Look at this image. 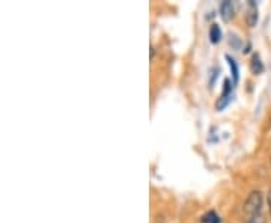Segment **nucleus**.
<instances>
[{
	"label": "nucleus",
	"instance_id": "obj_8",
	"mask_svg": "<svg viewBox=\"0 0 271 223\" xmlns=\"http://www.w3.org/2000/svg\"><path fill=\"white\" fill-rule=\"evenodd\" d=\"M245 223H264V219H262V216H258V217H252V219H249Z\"/></svg>",
	"mask_w": 271,
	"mask_h": 223
},
{
	"label": "nucleus",
	"instance_id": "obj_3",
	"mask_svg": "<svg viewBox=\"0 0 271 223\" xmlns=\"http://www.w3.org/2000/svg\"><path fill=\"white\" fill-rule=\"evenodd\" d=\"M245 21L250 28L256 26L258 23V6L255 2H249V8H247V15H245Z\"/></svg>",
	"mask_w": 271,
	"mask_h": 223
},
{
	"label": "nucleus",
	"instance_id": "obj_2",
	"mask_svg": "<svg viewBox=\"0 0 271 223\" xmlns=\"http://www.w3.org/2000/svg\"><path fill=\"white\" fill-rule=\"evenodd\" d=\"M234 14H235V8H234V3L229 2V0H224L221 2L220 5V15L224 21H231L234 18Z\"/></svg>",
	"mask_w": 271,
	"mask_h": 223
},
{
	"label": "nucleus",
	"instance_id": "obj_5",
	"mask_svg": "<svg viewBox=\"0 0 271 223\" xmlns=\"http://www.w3.org/2000/svg\"><path fill=\"white\" fill-rule=\"evenodd\" d=\"M210 39L213 44H218L221 41V29L217 25H213L210 29Z\"/></svg>",
	"mask_w": 271,
	"mask_h": 223
},
{
	"label": "nucleus",
	"instance_id": "obj_1",
	"mask_svg": "<svg viewBox=\"0 0 271 223\" xmlns=\"http://www.w3.org/2000/svg\"><path fill=\"white\" fill-rule=\"evenodd\" d=\"M262 205H264V196L261 190H253L250 195L247 196L245 202H244V214L252 219V217H258L261 216L262 211Z\"/></svg>",
	"mask_w": 271,
	"mask_h": 223
},
{
	"label": "nucleus",
	"instance_id": "obj_6",
	"mask_svg": "<svg viewBox=\"0 0 271 223\" xmlns=\"http://www.w3.org/2000/svg\"><path fill=\"white\" fill-rule=\"evenodd\" d=\"M228 62H229V66H231V71H232V76H234V84L238 82V77H240V71H238V65L235 62V59H232L231 56H226Z\"/></svg>",
	"mask_w": 271,
	"mask_h": 223
},
{
	"label": "nucleus",
	"instance_id": "obj_7",
	"mask_svg": "<svg viewBox=\"0 0 271 223\" xmlns=\"http://www.w3.org/2000/svg\"><path fill=\"white\" fill-rule=\"evenodd\" d=\"M202 222L204 223H221V219L217 216L214 211H210V213H207V214L202 217Z\"/></svg>",
	"mask_w": 271,
	"mask_h": 223
},
{
	"label": "nucleus",
	"instance_id": "obj_9",
	"mask_svg": "<svg viewBox=\"0 0 271 223\" xmlns=\"http://www.w3.org/2000/svg\"><path fill=\"white\" fill-rule=\"evenodd\" d=\"M267 202H268V210H270V214H271V189L268 190V196H267Z\"/></svg>",
	"mask_w": 271,
	"mask_h": 223
},
{
	"label": "nucleus",
	"instance_id": "obj_4",
	"mask_svg": "<svg viewBox=\"0 0 271 223\" xmlns=\"http://www.w3.org/2000/svg\"><path fill=\"white\" fill-rule=\"evenodd\" d=\"M250 68H252V73H253V74H261V73L264 71V65H262L261 57L258 55L253 56L252 63H250Z\"/></svg>",
	"mask_w": 271,
	"mask_h": 223
}]
</instances>
